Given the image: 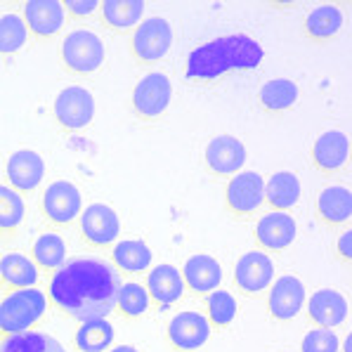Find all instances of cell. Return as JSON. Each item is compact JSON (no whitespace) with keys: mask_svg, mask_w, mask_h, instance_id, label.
I'll return each mask as SVG.
<instances>
[{"mask_svg":"<svg viewBox=\"0 0 352 352\" xmlns=\"http://www.w3.org/2000/svg\"><path fill=\"white\" fill-rule=\"evenodd\" d=\"M21 19H24L29 36L36 41H50L67 24V12H64L62 0H29L21 8Z\"/></svg>","mask_w":352,"mask_h":352,"instance_id":"8fae6325","label":"cell"},{"mask_svg":"<svg viewBox=\"0 0 352 352\" xmlns=\"http://www.w3.org/2000/svg\"><path fill=\"white\" fill-rule=\"evenodd\" d=\"M149 294V300L161 307H170L185 296V281L175 265H156L149 270L147 284H144Z\"/></svg>","mask_w":352,"mask_h":352,"instance_id":"ffe728a7","label":"cell"},{"mask_svg":"<svg viewBox=\"0 0 352 352\" xmlns=\"http://www.w3.org/2000/svg\"><path fill=\"white\" fill-rule=\"evenodd\" d=\"M236 312V300L230 291H220L215 289L213 294L206 296V319H208L210 329H227L232 322H234Z\"/></svg>","mask_w":352,"mask_h":352,"instance_id":"e575fe53","label":"cell"},{"mask_svg":"<svg viewBox=\"0 0 352 352\" xmlns=\"http://www.w3.org/2000/svg\"><path fill=\"white\" fill-rule=\"evenodd\" d=\"M26 218V201L12 187L0 185V236H10Z\"/></svg>","mask_w":352,"mask_h":352,"instance_id":"4dcf8cb0","label":"cell"},{"mask_svg":"<svg viewBox=\"0 0 352 352\" xmlns=\"http://www.w3.org/2000/svg\"><path fill=\"white\" fill-rule=\"evenodd\" d=\"M310 159L319 173L333 175L350 164V138L343 130H327L315 140Z\"/></svg>","mask_w":352,"mask_h":352,"instance_id":"2e32d148","label":"cell"},{"mask_svg":"<svg viewBox=\"0 0 352 352\" xmlns=\"http://www.w3.org/2000/svg\"><path fill=\"white\" fill-rule=\"evenodd\" d=\"M173 97V83L166 74L151 72L144 78L138 80V85L133 88V111L140 121H159L168 111Z\"/></svg>","mask_w":352,"mask_h":352,"instance_id":"8992f818","label":"cell"},{"mask_svg":"<svg viewBox=\"0 0 352 352\" xmlns=\"http://www.w3.org/2000/svg\"><path fill=\"white\" fill-rule=\"evenodd\" d=\"M31 260L43 272H57L67 263V243L55 232H45L31 246Z\"/></svg>","mask_w":352,"mask_h":352,"instance_id":"f546056e","label":"cell"},{"mask_svg":"<svg viewBox=\"0 0 352 352\" xmlns=\"http://www.w3.org/2000/svg\"><path fill=\"white\" fill-rule=\"evenodd\" d=\"M151 258H154L151 256V248L140 239H123V241L113 243L111 265L118 274L135 277V274L149 272Z\"/></svg>","mask_w":352,"mask_h":352,"instance_id":"cb8c5ba5","label":"cell"},{"mask_svg":"<svg viewBox=\"0 0 352 352\" xmlns=\"http://www.w3.org/2000/svg\"><path fill=\"white\" fill-rule=\"evenodd\" d=\"M104 43L95 31L76 29L64 36L62 43H59V62L69 74L90 76L100 72L102 64H104Z\"/></svg>","mask_w":352,"mask_h":352,"instance_id":"277c9868","label":"cell"},{"mask_svg":"<svg viewBox=\"0 0 352 352\" xmlns=\"http://www.w3.org/2000/svg\"><path fill=\"white\" fill-rule=\"evenodd\" d=\"M47 296L41 289L8 291L0 298V338L26 333L36 327L47 312Z\"/></svg>","mask_w":352,"mask_h":352,"instance_id":"3957f363","label":"cell"},{"mask_svg":"<svg viewBox=\"0 0 352 352\" xmlns=\"http://www.w3.org/2000/svg\"><path fill=\"white\" fill-rule=\"evenodd\" d=\"M121 274L107 260L76 258L52 272L47 284V300L74 319H104L116 305Z\"/></svg>","mask_w":352,"mask_h":352,"instance_id":"6da1fadb","label":"cell"},{"mask_svg":"<svg viewBox=\"0 0 352 352\" xmlns=\"http://www.w3.org/2000/svg\"><path fill=\"white\" fill-rule=\"evenodd\" d=\"M180 274L182 281H185V291L194 296L213 294L220 286V281H223V267H220V263L213 256H206V253L189 258Z\"/></svg>","mask_w":352,"mask_h":352,"instance_id":"d6986e66","label":"cell"},{"mask_svg":"<svg viewBox=\"0 0 352 352\" xmlns=\"http://www.w3.org/2000/svg\"><path fill=\"white\" fill-rule=\"evenodd\" d=\"M253 232H256V243L263 251L281 253L296 239V220L291 213L272 210V213L263 215V218L258 220Z\"/></svg>","mask_w":352,"mask_h":352,"instance_id":"ac0fdd59","label":"cell"},{"mask_svg":"<svg viewBox=\"0 0 352 352\" xmlns=\"http://www.w3.org/2000/svg\"><path fill=\"white\" fill-rule=\"evenodd\" d=\"M29 29L17 12H8L0 17V57L17 55L29 41Z\"/></svg>","mask_w":352,"mask_h":352,"instance_id":"d6a6232c","label":"cell"},{"mask_svg":"<svg viewBox=\"0 0 352 352\" xmlns=\"http://www.w3.org/2000/svg\"><path fill=\"white\" fill-rule=\"evenodd\" d=\"M83 210V197L78 187L67 180H57L45 189L41 199V213L55 227H69L78 220Z\"/></svg>","mask_w":352,"mask_h":352,"instance_id":"30bf717a","label":"cell"},{"mask_svg":"<svg viewBox=\"0 0 352 352\" xmlns=\"http://www.w3.org/2000/svg\"><path fill=\"white\" fill-rule=\"evenodd\" d=\"M64 12L74 19H88L90 14L100 12V0H64Z\"/></svg>","mask_w":352,"mask_h":352,"instance_id":"8d00e7d4","label":"cell"},{"mask_svg":"<svg viewBox=\"0 0 352 352\" xmlns=\"http://www.w3.org/2000/svg\"><path fill=\"white\" fill-rule=\"evenodd\" d=\"M298 97H300L298 85L291 78H272L260 88L258 102L267 113H281L296 107Z\"/></svg>","mask_w":352,"mask_h":352,"instance_id":"f1b7e54d","label":"cell"},{"mask_svg":"<svg viewBox=\"0 0 352 352\" xmlns=\"http://www.w3.org/2000/svg\"><path fill=\"white\" fill-rule=\"evenodd\" d=\"M52 116H55L57 126L69 133L88 128L95 116V97L80 85H69L57 95L55 104H52Z\"/></svg>","mask_w":352,"mask_h":352,"instance_id":"9c48e42d","label":"cell"},{"mask_svg":"<svg viewBox=\"0 0 352 352\" xmlns=\"http://www.w3.org/2000/svg\"><path fill=\"white\" fill-rule=\"evenodd\" d=\"M343 352H352V336L348 333V338L343 340Z\"/></svg>","mask_w":352,"mask_h":352,"instance_id":"ab89813d","label":"cell"},{"mask_svg":"<svg viewBox=\"0 0 352 352\" xmlns=\"http://www.w3.org/2000/svg\"><path fill=\"white\" fill-rule=\"evenodd\" d=\"M206 170L215 177H234L246 164V147L234 135H215L204 154Z\"/></svg>","mask_w":352,"mask_h":352,"instance_id":"7c38bea8","label":"cell"},{"mask_svg":"<svg viewBox=\"0 0 352 352\" xmlns=\"http://www.w3.org/2000/svg\"><path fill=\"white\" fill-rule=\"evenodd\" d=\"M0 352H67L62 343L41 331H26L0 340Z\"/></svg>","mask_w":352,"mask_h":352,"instance_id":"836d02e7","label":"cell"},{"mask_svg":"<svg viewBox=\"0 0 352 352\" xmlns=\"http://www.w3.org/2000/svg\"><path fill=\"white\" fill-rule=\"evenodd\" d=\"M173 47V26L164 17L142 19L130 31V52L142 67L159 64Z\"/></svg>","mask_w":352,"mask_h":352,"instance_id":"5b68a950","label":"cell"},{"mask_svg":"<svg viewBox=\"0 0 352 352\" xmlns=\"http://www.w3.org/2000/svg\"><path fill=\"white\" fill-rule=\"evenodd\" d=\"M263 47L251 36H220L187 57L185 76L192 83H213L230 72H251L263 62Z\"/></svg>","mask_w":352,"mask_h":352,"instance_id":"7a4b0ae2","label":"cell"},{"mask_svg":"<svg viewBox=\"0 0 352 352\" xmlns=\"http://www.w3.org/2000/svg\"><path fill=\"white\" fill-rule=\"evenodd\" d=\"M267 312L277 322H291L300 315L302 305H305V286L298 277H279L270 286L267 294Z\"/></svg>","mask_w":352,"mask_h":352,"instance_id":"e0dca14e","label":"cell"},{"mask_svg":"<svg viewBox=\"0 0 352 352\" xmlns=\"http://www.w3.org/2000/svg\"><path fill=\"white\" fill-rule=\"evenodd\" d=\"M274 263L267 253L248 251L239 258L234 267V284L243 296H260L272 286Z\"/></svg>","mask_w":352,"mask_h":352,"instance_id":"4fadbf2b","label":"cell"},{"mask_svg":"<svg viewBox=\"0 0 352 352\" xmlns=\"http://www.w3.org/2000/svg\"><path fill=\"white\" fill-rule=\"evenodd\" d=\"M307 317L317 329H336L348 319V300L333 289H319L310 296Z\"/></svg>","mask_w":352,"mask_h":352,"instance_id":"44dd1931","label":"cell"},{"mask_svg":"<svg viewBox=\"0 0 352 352\" xmlns=\"http://www.w3.org/2000/svg\"><path fill=\"white\" fill-rule=\"evenodd\" d=\"M38 279H41V270L29 256L8 253L0 258V284H5L10 291L34 289Z\"/></svg>","mask_w":352,"mask_h":352,"instance_id":"d4e9b609","label":"cell"},{"mask_svg":"<svg viewBox=\"0 0 352 352\" xmlns=\"http://www.w3.org/2000/svg\"><path fill=\"white\" fill-rule=\"evenodd\" d=\"M109 352H140V350H135V348H130V345H118V348H113Z\"/></svg>","mask_w":352,"mask_h":352,"instance_id":"f35d334b","label":"cell"},{"mask_svg":"<svg viewBox=\"0 0 352 352\" xmlns=\"http://www.w3.org/2000/svg\"><path fill=\"white\" fill-rule=\"evenodd\" d=\"M5 177L8 187H12L19 194H31L41 187L45 177V159L34 149H19L5 164Z\"/></svg>","mask_w":352,"mask_h":352,"instance_id":"9a60e30c","label":"cell"},{"mask_svg":"<svg viewBox=\"0 0 352 352\" xmlns=\"http://www.w3.org/2000/svg\"><path fill=\"white\" fill-rule=\"evenodd\" d=\"M225 206L234 218H251L265 206V180L260 173L241 170L225 187Z\"/></svg>","mask_w":352,"mask_h":352,"instance_id":"52a82bcc","label":"cell"},{"mask_svg":"<svg viewBox=\"0 0 352 352\" xmlns=\"http://www.w3.org/2000/svg\"><path fill=\"white\" fill-rule=\"evenodd\" d=\"M300 199V180L296 173L279 170L265 182V204L279 213H289Z\"/></svg>","mask_w":352,"mask_h":352,"instance_id":"484cf974","label":"cell"},{"mask_svg":"<svg viewBox=\"0 0 352 352\" xmlns=\"http://www.w3.org/2000/svg\"><path fill=\"white\" fill-rule=\"evenodd\" d=\"M113 343V327L107 319H85L76 329L74 348L76 352H107Z\"/></svg>","mask_w":352,"mask_h":352,"instance_id":"83f0119b","label":"cell"},{"mask_svg":"<svg viewBox=\"0 0 352 352\" xmlns=\"http://www.w3.org/2000/svg\"><path fill=\"white\" fill-rule=\"evenodd\" d=\"M317 218L329 227L350 225L352 220V194L348 187H324L317 197Z\"/></svg>","mask_w":352,"mask_h":352,"instance_id":"7402d4cb","label":"cell"},{"mask_svg":"<svg viewBox=\"0 0 352 352\" xmlns=\"http://www.w3.org/2000/svg\"><path fill=\"white\" fill-rule=\"evenodd\" d=\"M76 223H78V232L83 241L95 248L113 246L118 241V234H121V218L107 204H93L83 208Z\"/></svg>","mask_w":352,"mask_h":352,"instance_id":"ba28073f","label":"cell"},{"mask_svg":"<svg viewBox=\"0 0 352 352\" xmlns=\"http://www.w3.org/2000/svg\"><path fill=\"white\" fill-rule=\"evenodd\" d=\"M168 343L175 352H197L206 345L210 336V324L201 312H177L168 322Z\"/></svg>","mask_w":352,"mask_h":352,"instance_id":"5bb4252c","label":"cell"},{"mask_svg":"<svg viewBox=\"0 0 352 352\" xmlns=\"http://www.w3.org/2000/svg\"><path fill=\"white\" fill-rule=\"evenodd\" d=\"M340 340L331 329H312L300 343V352H338Z\"/></svg>","mask_w":352,"mask_h":352,"instance_id":"d590c367","label":"cell"},{"mask_svg":"<svg viewBox=\"0 0 352 352\" xmlns=\"http://www.w3.org/2000/svg\"><path fill=\"white\" fill-rule=\"evenodd\" d=\"M142 0H104L100 3V19L113 34H130L142 21Z\"/></svg>","mask_w":352,"mask_h":352,"instance_id":"603a6c76","label":"cell"},{"mask_svg":"<svg viewBox=\"0 0 352 352\" xmlns=\"http://www.w3.org/2000/svg\"><path fill=\"white\" fill-rule=\"evenodd\" d=\"M149 294L147 289H144V284H140V281H123L121 289H118L116 294V310L121 312L126 319H140L142 315H147L149 312Z\"/></svg>","mask_w":352,"mask_h":352,"instance_id":"1f68e13d","label":"cell"},{"mask_svg":"<svg viewBox=\"0 0 352 352\" xmlns=\"http://www.w3.org/2000/svg\"><path fill=\"white\" fill-rule=\"evenodd\" d=\"M343 29V12L338 5H319L302 21V31L312 43H327Z\"/></svg>","mask_w":352,"mask_h":352,"instance_id":"4316f807","label":"cell"},{"mask_svg":"<svg viewBox=\"0 0 352 352\" xmlns=\"http://www.w3.org/2000/svg\"><path fill=\"white\" fill-rule=\"evenodd\" d=\"M336 253H338V258L343 260V263L350 265V260H352V232H350V227H348V232H343V234L338 236Z\"/></svg>","mask_w":352,"mask_h":352,"instance_id":"74e56055","label":"cell"}]
</instances>
